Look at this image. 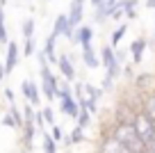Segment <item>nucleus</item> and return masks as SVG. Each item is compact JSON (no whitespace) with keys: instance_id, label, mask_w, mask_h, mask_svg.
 Listing matches in <instances>:
<instances>
[{"instance_id":"40","label":"nucleus","mask_w":155,"mask_h":153,"mask_svg":"<svg viewBox=\"0 0 155 153\" xmlns=\"http://www.w3.org/2000/svg\"><path fill=\"white\" fill-rule=\"evenodd\" d=\"M48 2H53V0H48Z\"/></svg>"},{"instance_id":"41","label":"nucleus","mask_w":155,"mask_h":153,"mask_svg":"<svg viewBox=\"0 0 155 153\" xmlns=\"http://www.w3.org/2000/svg\"><path fill=\"white\" fill-rule=\"evenodd\" d=\"M153 39H155V34H153Z\"/></svg>"},{"instance_id":"6","label":"nucleus","mask_w":155,"mask_h":153,"mask_svg":"<svg viewBox=\"0 0 155 153\" xmlns=\"http://www.w3.org/2000/svg\"><path fill=\"white\" fill-rule=\"evenodd\" d=\"M84 5H87V0H71V5H68V23L71 28H80L82 25V19H84Z\"/></svg>"},{"instance_id":"15","label":"nucleus","mask_w":155,"mask_h":153,"mask_svg":"<svg viewBox=\"0 0 155 153\" xmlns=\"http://www.w3.org/2000/svg\"><path fill=\"white\" fill-rule=\"evenodd\" d=\"M41 50L46 53L48 62L57 66V62H59V55H57V37H55V34H48V39H46V43H44V48H41Z\"/></svg>"},{"instance_id":"29","label":"nucleus","mask_w":155,"mask_h":153,"mask_svg":"<svg viewBox=\"0 0 155 153\" xmlns=\"http://www.w3.org/2000/svg\"><path fill=\"white\" fill-rule=\"evenodd\" d=\"M112 87H114V78L105 76V78H103V82H101V89H103V91H110Z\"/></svg>"},{"instance_id":"16","label":"nucleus","mask_w":155,"mask_h":153,"mask_svg":"<svg viewBox=\"0 0 155 153\" xmlns=\"http://www.w3.org/2000/svg\"><path fill=\"white\" fill-rule=\"evenodd\" d=\"M37 126L34 124H25L23 126V144H25V148H28V151H32V144H34V137H37Z\"/></svg>"},{"instance_id":"23","label":"nucleus","mask_w":155,"mask_h":153,"mask_svg":"<svg viewBox=\"0 0 155 153\" xmlns=\"http://www.w3.org/2000/svg\"><path fill=\"white\" fill-rule=\"evenodd\" d=\"M21 34H23V39H34V19H32V16L23 21V25H21Z\"/></svg>"},{"instance_id":"19","label":"nucleus","mask_w":155,"mask_h":153,"mask_svg":"<svg viewBox=\"0 0 155 153\" xmlns=\"http://www.w3.org/2000/svg\"><path fill=\"white\" fill-rule=\"evenodd\" d=\"M82 85H84V96H87L89 100H96V103H98V100L103 98V89H101V87L91 85V82H82Z\"/></svg>"},{"instance_id":"1","label":"nucleus","mask_w":155,"mask_h":153,"mask_svg":"<svg viewBox=\"0 0 155 153\" xmlns=\"http://www.w3.org/2000/svg\"><path fill=\"white\" fill-rule=\"evenodd\" d=\"M39 78H41V85H39L41 87V94H44L48 100H57V96H59V80L53 73L50 64L39 66Z\"/></svg>"},{"instance_id":"12","label":"nucleus","mask_w":155,"mask_h":153,"mask_svg":"<svg viewBox=\"0 0 155 153\" xmlns=\"http://www.w3.org/2000/svg\"><path fill=\"white\" fill-rule=\"evenodd\" d=\"M146 48H148V41H146L144 37L135 39V41L128 46V53H130V57H132V64H141V62H144V53H146Z\"/></svg>"},{"instance_id":"26","label":"nucleus","mask_w":155,"mask_h":153,"mask_svg":"<svg viewBox=\"0 0 155 153\" xmlns=\"http://www.w3.org/2000/svg\"><path fill=\"white\" fill-rule=\"evenodd\" d=\"M37 53V46H34V39H25L23 41V55L25 57H32Z\"/></svg>"},{"instance_id":"8","label":"nucleus","mask_w":155,"mask_h":153,"mask_svg":"<svg viewBox=\"0 0 155 153\" xmlns=\"http://www.w3.org/2000/svg\"><path fill=\"white\" fill-rule=\"evenodd\" d=\"M50 34H55V37H66L68 41L73 39V34H75V28H71V23H68V16L66 14H59L57 19H55V23H53V32Z\"/></svg>"},{"instance_id":"7","label":"nucleus","mask_w":155,"mask_h":153,"mask_svg":"<svg viewBox=\"0 0 155 153\" xmlns=\"http://www.w3.org/2000/svg\"><path fill=\"white\" fill-rule=\"evenodd\" d=\"M18 62H21V48H18L16 41H9L7 48H5V73L7 76L18 66Z\"/></svg>"},{"instance_id":"37","label":"nucleus","mask_w":155,"mask_h":153,"mask_svg":"<svg viewBox=\"0 0 155 153\" xmlns=\"http://www.w3.org/2000/svg\"><path fill=\"white\" fill-rule=\"evenodd\" d=\"M7 5V0H0V7H5Z\"/></svg>"},{"instance_id":"39","label":"nucleus","mask_w":155,"mask_h":153,"mask_svg":"<svg viewBox=\"0 0 155 153\" xmlns=\"http://www.w3.org/2000/svg\"><path fill=\"white\" fill-rule=\"evenodd\" d=\"M21 153H30V151H28V148H23V151H21Z\"/></svg>"},{"instance_id":"34","label":"nucleus","mask_w":155,"mask_h":153,"mask_svg":"<svg viewBox=\"0 0 155 153\" xmlns=\"http://www.w3.org/2000/svg\"><path fill=\"white\" fill-rule=\"evenodd\" d=\"M123 76H126V78H132V80H135V73H132V69H130V66H123Z\"/></svg>"},{"instance_id":"25","label":"nucleus","mask_w":155,"mask_h":153,"mask_svg":"<svg viewBox=\"0 0 155 153\" xmlns=\"http://www.w3.org/2000/svg\"><path fill=\"white\" fill-rule=\"evenodd\" d=\"M41 112H44V121H46V126H50V128H53V126H57V124H55V110H53L50 105H46Z\"/></svg>"},{"instance_id":"33","label":"nucleus","mask_w":155,"mask_h":153,"mask_svg":"<svg viewBox=\"0 0 155 153\" xmlns=\"http://www.w3.org/2000/svg\"><path fill=\"white\" fill-rule=\"evenodd\" d=\"M5 78H7V73H5V62H0V85L5 82Z\"/></svg>"},{"instance_id":"13","label":"nucleus","mask_w":155,"mask_h":153,"mask_svg":"<svg viewBox=\"0 0 155 153\" xmlns=\"http://www.w3.org/2000/svg\"><path fill=\"white\" fill-rule=\"evenodd\" d=\"M91 41H94V28L91 25H80L71 39V43H78V46H91Z\"/></svg>"},{"instance_id":"2","label":"nucleus","mask_w":155,"mask_h":153,"mask_svg":"<svg viewBox=\"0 0 155 153\" xmlns=\"http://www.w3.org/2000/svg\"><path fill=\"white\" fill-rule=\"evenodd\" d=\"M101 66L105 69V76L114 78V80L123 73V64L116 59V50L110 43H105V46L101 48Z\"/></svg>"},{"instance_id":"17","label":"nucleus","mask_w":155,"mask_h":153,"mask_svg":"<svg viewBox=\"0 0 155 153\" xmlns=\"http://www.w3.org/2000/svg\"><path fill=\"white\" fill-rule=\"evenodd\" d=\"M84 139H87V135H84V128H80V126H73V130L68 133V137L64 139V142H66L68 146H73V144H82Z\"/></svg>"},{"instance_id":"4","label":"nucleus","mask_w":155,"mask_h":153,"mask_svg":"<svg viewBox=\"0 0 155 153\" xmlns=\"http://www.w3.org/2000/svg\"><path fill=\"white\" fill-rule=\"evenodd\" d=\"M110 137H114L116 142H121L123 146L130 148L132 144L137 142V133H135V126L132 124H114V128L110 130Z\"/></svg>"},{"instance_id":"21","label":"nucleus","mask_w":155,"mask_h":153,"mask_svg":"<svg viewBox=\"0 0 155 153\" xmlns=\"http://www.w3.org/2000/svg\"><path fill=\"white\" fill-rule=\"evenodd\" d=\"M41 144H44V153H57V142L53 139L50 133H41Z\"/></svg>"},{"instance_id":"28","label":"nucleus","mask_w":155,"mask_h":153,"mask_svg":"<svg viewBox=\"0 0 155 153\" xmlns=\"http://www.w3.org/2000/svg\"><path fill=\"white\" fill-rule=\"evenodd\" d=\"M34 126H37L41 133H44V126H46V121H44V112L41 110H37V114H34Z\"/></svg>"},{"instance_id":"22","label":"nucleus","mask_w":155,"mask_h":153,"mask_svg":"<svg viewBox=\"0 0 155 153\" xmlns=\"http://www.w3.org/2000/svg\"><path fill=\"white\" fill-rule=\"evenodd\" d=\"M0 43H9V34H7V21H5V7H0Z\"/></svg>"},{"instance_id":"11","label":"nucleus","mask_w":155,"mask_h":153,"mask_svg":"<svg viewBox=\"0 0 155 153\" xmlns=\"http://www.w3.org/2000/svg\"><path fill=\"white\" fill-rule=\"evenodd\" d=\"M98 153H132L128 146H123L121 142H116L114 137H110V135H105V137L101 139V146H98Z\"/></svg>"},{"instance_id":"10","label":"nucleus","mask_w":155,"mask_h":153,"mask_svg":"<svg viewBox=\"0 0 155 153\" xmlns=\"http://www.w3.org/2000/svg\"><path fill=\"white\" fill-rule=\"evenodd\" d=\"M57 69H59V73H62V78L66 82H75V64H73V57L71 55H66V53H62L59 55V62H57Z\"/></svg>"},{"instance_id":"3","label":"nucleus","mask_w":155,"mask_h":153,"mask_svg":"<svg viewBox=\"0 0 155 153\" xmlns=\"http://www.w3.org/2000/svg\"><path fill=\"white\" fill-rule=\"evenodd\" d=\"M132 126H135V133H137V137L141 139V142L148 146L150 144V139L155 137V124L148 119V117L144 114V112H137L135 114V119H132Z\"/></svg>"},{"instance_id":"14","label":"nucleus","mask_w":155,"mask_h":153,"mask_svg":"<svg viewBox=\"0 0 155 153\" xmlns=\"http://www.w3.org/2000/svg\"><path fill=\"white\" fill-rule=\"evenodd\" d=\"M82 64L87 69H98L101 66V55L96 53V48L91 46H82Z\"/></svg>"},{"instance_id":"24","label":"nucleus","mask_w":155,"mask_h":153,"mask_svg":"<svg viewBox=\"0 0 155 153\" xmlns=\"http://www.w3.org/2000/svg\"><path fill=\"white\" fill-rule=\"evenodd\" d=\"M91 112H87V110H84V107H82V110H80V114H78V119H75V126H80V128H84V130H87L89 128V124H91Z\"/></svg>"},{"instance_id":"32","label":"nucleus","mask_w":155,"mask_h":153,"mask_svg":"<svg viewBox=\"0 0 155 153\" xmlns=\"http://www.w3.org/2000/svg\"><path fill=\"white\" fill-rule=\"evenodd\" d=\"M114 50H116V59H119L121 64H126V57H128V53H126V50H121V48H114Z\"/></svg>"},{"instance_id":"18","label":"nucleus","mask_w":155,"mask_h":153,"mask_svg":"<svg viewBox=\"0 0 155 153\" xmlns=\"http://www.w3.org/2000/svg\"><path fill=\"white\" fill-rule=\"evenodd\" d=\"M126 32H128V23L123 21V23H119V28L112 32V37H110V46H112V48H119V43H121V39L126 37Z\"/></svg>"},{"instance_id":"35","label":"nucleus","mask_w":155,"mask_h":153,"mask_svg":"<svg viewBox=\"0 0 155 153\" xmlns=\"http://www.w3.org/2000/svg\"><path fill=\"white\" fill-rule=\"evenodd\" d=\"M144 7H146V9H153V12H155V0H144Z\"/></svg>"},{"instance_id":"20","label":"nucleus","mask_w":155,"mask_h":153,"mask_svg":"<svg viewBox=\"0 0 155 153\" xmlns=\"http://www.w3.org/2000/svg\"><path fill=\"white\" fill-rule=\"evenodd\" d=\"M141 112H144V114H146V117H148V119L155 124V94H153V96H146V98H144Z\"/></svg>"},{"instance_id":"38","label":"nucleus","mask_w":155,"mask_h":153,"mask_svg":"<svg viewBox=\"0 0 155 153\" xmlns=\"http://www.w3.org/2000/svg\"><path fill=\"white\" fill-rule=\"evenodd\" d=\"M105 2H114V5H116V2H119V0H105Z\"/></svg>"},{"instance_id":"36","label":"nucleus","mask_w":155,"mask_h":153,"mask_svg":"<svg viewBox=\"0 0 155 153\" xmlns=\"http://www.w3.org/2000/svg\"><path fill=\"white\" fill-rule=\"evenodd\" d=\"M103 2H105V0H89V5H91L94 9H98V7H101Z\"/></svg>"},{"instance_id":"42","label":"nucleus","mask_w":155,"mask_h":153,"mask_svg":"<svg viewBox=\"0 0 155 153\" xmlns=\"http://www.w3.org/2000/svg\"><path fill=\"white\" fill-rule=\"evenodd\" d=\"M148 153H153V151H148Z\"/></svg>"},{"instance_id":"31","label":"nucleus","mask_w":155,"mask_h":153,"mask_svg":"<svg viewBox=\"0 0 155 153\" xmlns=\"http://www.w3.org/2000/svg\"><path fill=\"white\" fill-rule=\"evenodd\" d=\"M5 98H7V103H9V107L12 105H16V98H14V91L9 89V87H5Z\"/></svg>"},{"instance_id":"27","label":"nucleus","mask_w":155,"mask_h":153,"mask_svg":"<svg viewBox=\"0 0 155 153\" xmlns=\"http://www.w3.org/2000/svg\"><path fill=\"white\" fill-rule=\"evenodd\" d=\"M2 126H7V128H18V121H16V117L12 114V110L2 117Z\"/></svg>"},{"instance_id":"5","label":"nucleus","mask_w":155,"mask_h":153,"mask_svg":"<svg viewBox=\"0 0 155 153\" xmlns=\"http://www.w3.org/2000/svg\"><path fill=\"white\" fill-rule=\"evenodd\" d=\"M21 94H23L25 103H30L32 107H37L41 103V87L34 80H23L21 82Z\"/></svg>"},{"instance_id":"9","label":"nucleus","mask_w":155,"mask_h":153,"mask_svg":"<svg viewBox=\"0 0 155 153\" xmlns=\"http://www.w3.org/2000/svg\"><path fill=\"white\" fill-rule=\"evenodd\" d=\"M135 87L141 96H153L155 94V76L153 73H139V76H135Z\"/></svg>"},{"instance_id":"30","label":"nucleus","mask_w":155,"mask_h":153,"mask_svg":"<svg viewBox=\"0 0 155 153\" xmlns=\"http://www.w3.org/2000/svg\"><path fill=\"white\" fill-rule=\"evenodd\" d=\"M50 135H53V139H55V142H62V139H66V137H64V133H62V128H59V126H53Z\"/></svg>"}]
</instances>
